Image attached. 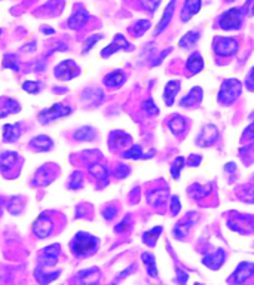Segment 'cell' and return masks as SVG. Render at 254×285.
Wrapping results in <instances>:
<instances>
[{
  "instance_id": "6da1fadb",
  "label": "cell",
  "mask_w": 254,
  "mask_h": 285,
  "mask_svg": "<svg viewBox=\"0 0 254 285\" xmlns=\"http://www.w3.org/2000/svg\"><path fill=\"white\" fill-rule=\"evenodd\" d=\"M100 245L98 238L88 232H78L70 241L68 247L75 257H89L96 254Z\"/></svg>"
},
{
  "instance_id": "7a4b0ae2",
  "label": "cell",
  "mask_w": 254,
  "mask_h": 285,
  "mask_svg": "<svg viewBox=\"0 0 254 285\" xmlns=\"http://www.w3.org/2000/svg\"><path fill=\"white\" fill-rule=\"evenodd\" d=\"M242 88H244V84L238 79H226L219 88L217 100L223 106H230L241 97Z\"/></svg>"
},
{
  "instance_id": "3957f363",
  "label": "cell",
  "mask_w": 254,
  "mask_h": 285,
  "mask_svg": "<svg viewBox=\"0 0 254 285\" xmlns=\"http://www.w3.org/2000/svg\"><path fill=\"white\" fill-rule=\"evenodd\" d=\"M73 113V109L64 102H55L52 104L48 109H43L42 112H39L37 115V120L42 123V125H48L52 123L55 120H60V119L67 118Z\"/></svg>"
},
{
  "instance_id": "277c9868",
  "label": "cell",
  "mask_w": 254,
  "mask_h": 285,
  "mask_svg": "<svg viewBox=\"0 0 254 285\" xmlns=\"http://www.w3.org/2000/svg\"><path fill=\"white\" fill-rule=\"evenodd\" d=\"M54 229H55V221L47 213H42L39 217L33 221V234L37 236L39 239H47V238H49V236L54 234Z\"/></svg>"
},
{
  "instance_id": "5b68a950",
  "label": "cell",
  "mask_w": 254,
  "mask_h": 285,
  "mask_svg": "<svg viewBox=\"0 0 254 285\" xmlns=\"http://www.w3.org/2000/svg\"><path fill=\"white\" fill-rule=\"evenodd\" d=\"M242 19L244 14L241 8H232L224 11L220 18H219V24L223 30H238L242 25Z\"/></svg>"
},
{
  "instance_id": "8992f818",
  "label": "cell",
  "mask_w": 254,
  "mask_h": 285,
  "mask_svg": "<svg viewBox=\"0 0 254 285\" xmlns=\"http://www.w3.org/2000/svg\"><path fill=\"white\" fill-rule=\"evenodd\" d=\"M213 48L219 57H234L239 49V42L235 37H216Z\"/></svg>"
},
{
  "instance_id": "52a82bcc",
  "label": "cell",
  "mask_w": 254,
  "mask_h": 285,
  "mask_svg": "<svg viewBox=\"0 0 254 285\" xmlns=\"http://www.w3.org/2000/svg\"><path fill=\"white\" fill-rule=\"evenodd\" d=\"M79 66L73 61V60H64L60 64L55 66L54 70V76L60 81V82H68L72 79H75L79 74Z\"/></svg>"
},
{
  "instance_id": "ba28073f",
  "label": "cell",
  "mask_w": 254,
  "mask_h": 285,
  "mask_svg": "<svg viewBox=\"0 0 254 285\" xmlns=\"http://www.w3.org/2000/svg\"><path fill=\"white\" fill-rule=\"evenodd\" d=\"M254 276V263L251 262H241L234 273L227 278V282L234 285H244L250 278Z\"/></svg>"
},
{
  "instance_id": "9c48e42d",
  "label": "cell",
  "mask_w": 254,
  "mask_h": 285,
  "mask_svg": "<svg viewBox=\"0 0 254 285\" xmlns=\"http://www.w3.org/2000/svg\"><path fill=\"white\" fill-rule=\"evenodd\" d=\"M217 140H219V128L213 123H208V125H204L199 134L196 135L195 143L199 147H208V146H213Z\"/></svg>"
},
{
  "instance_id": "30bf717a",
  "label": "cell",
  "mask_w": 254,
  "mask_h": 285,
  "mask_svg": "<svg viewBox=\"0 0 254 285\" xmlns=\"http://www.w3.org/2000/svg\"><path fill=\"white\" fill-rule=\"evenodd\" d=\"M58 257H60V245L57 244L48 245L39 254V266L45 269L54 268L58 263Z\"/></svg>"
},
{
  "instance_id": "8fae6325",
  "label": "cell",
  "mask_w": 254,
  "mask_h": 285,
  "mask_svg": "<svg viewBox=\"0 0 254 285\" xmlns=\"http://www.w3.org/2000/svg\"><path fill=\"white\" fill-rule=\"evenodd\" d=\"M198 220H199V214L198 213H189L181 221H178L175 224L174 229H173V235L177 239H183L184 236H188V234L191 232V229L195 226V223Z\"/></svg>"
},
{
  "instance_id": "7c38bea8",
  "label": "cell",
  "mask_w": 254,
  "mask_h": 285,
  "mask_svg": "<svg viewBox=\"0 0 254 285\" xmlns=\"http://www.w3.org/2000/svg\"><path fill=\"white\" fill-rule=\"evenodd\" d=\"M80 100L88 107H97L104 100V92L100 88H88L82 92Z\"/></svg>"
},
{
  "instance_id": "4fadbf2b",
  "label": "cell",
  "mask_w": 254,
  "mask_h": 285,
  "mask_svg": "<svg viewBox=\"0 0 254 285\" xmlns=\"http://www.w3.org/2000/svg\"><path fill=\"white\" fill-rule=\"evenodd\" d=\"M118 50H132V45L128 42L122 34H116L114 40L111 42L110 45L101 50V57H110Z\"/></svg>"
},
{
  "instance_id": "5bb4252c",
  "label": "cell",
  "mask_w": 254,
  "mask_h": 285,
  "mask_svg": "<svg viewBox=\"0 0 254 285\" xmlns=\"http://www.w3.org/2000/svg\"><path fill=\"white\" fill-rule=\"evenodd\" d=\"M224 260H226V252H224V250L217 248L214 252L206 254L205 257L202 258V263H204V266L211 269V270H219L223 266Z\"/></svg>"
},
{
  "instance_id": "9a60e30c",
  "label": "cell",
  "mask_w": 254,
  "mask_h": 285,
  "mask_svg": "<svg viewBox=\"0 0 254 285\" xmlns=\"http://www.w3.org/2000/svg\"><path fill=\"white\" fill-rule=\"evenodd\" d=\"M100 270L97 268H89L80 270L76 275V282L78 285H97L100 281Z\"/></svg>"
},
{
  "instance_id": "2e32d148",
  "label": "cell",
  "mask_w": 254,
  "mask_h": 285,
  "mask_svg": "<svg viewBox=\"0 0 254 285\" xmlns=\"http://www.w3.org/2000/svg\"><path fill=\"white\" fill-rule=\"evenodd\" d=\"M19 110H21V104L15 98H11V97H2L0 98V119L15 115Z\"/></svg>"
},
{
  "instance_id": "e0dca14e",
  "label": "cell",
  "mask_w": 254,
  "mask_h": 285,
  "mask_svg": "<svg viewBox=\"0 0 254 285\" xmlns=\"http://www.w3.org/2000/svg\"><path fill=\"white\" fill-rule=\"evenodd\" d=\"M30 149L39 153L51 151L54 149V140L48 135H36L30 140Z\"/></svg>"
},
{
  "instance_id": "ac0fdd59",
  "label": "cell",
  "mask_w": 254,
  "mask_h": 285,
  "mask_svg": "<svg viewBox=\"0 0 254 285\" xmlns=\"http://www.w3.org/2000/svg\"><path fill=\"white\" fill-rule=\"evenodd\" d=\"M18 161H19V156L16 151H2L0 153V172L3 175H6L12 168L15 167Z\"/></svg>"
},
{
  "instance_id": "d6986e66",
  "label": "cell",
  "mask_w": 254,
  "mask_h": 285,
  "mask_svg": "<svg viewBox=\"0 0 254 285\" xmlns=\"http://www.w3.org/2000/svg\"><path fill=\"white\" fill-rule=\"evenodd\" d=\"M22 135V129L19 123H6L2 128V138L5 143H16Z\"/></svg>"
},
{
  "instance_id": "ffe728a7",
  "label": "cell",
  "mask_w": 254,
  "mask_h": 285,
  "mask_svg": "<svg viewBox=\"0 0 254 285\" xmlns=\"http://www.w3.org/2000/svg\"><path fill=\"white\" fill-rule=\"evenodd\" d=\"M202 97H204L202 88L201 86H193L191 91L180 100V106L186 107V109L193 107V106H196V104H199L202 101Z\"/></svg>"
},
{
  "instance_id": "44dd1931",
  "label": "cell",
  "mask_w": 254,
  "mask_h": 285,
  "mask_svg": "<svg viewBox=\"0 0 254 285\" xmlns=\"http://www.w3.org/2000/svg\"><path fill=\"white\" fill-rule=\"evenodd\" d=\"M125 79L127 77H125V73L122 70H113L103 77V84L110 89H118L125 84Z\"/></svg>"
},
{
  "instance_id": "7402d4cb",
  "label": "cell",
  "mask_w": 254,
  "mask_h": 285,
  "mask_svg": "<svg viewBox=\"0 0 254 285\" xmlns=\"http://www.w3.org/2000/svg\"><path fill=\"white\" fill-rule=\"evenodd\" d=\"M174 8H175V0H171L170 3H168V6L165 8V11H164V15L160 18V21L158 22V25H156V29H155V32H153V36L156 37L159 34L162 33L170 24H171V19H173V15H174Z\"/></svg>"
},
{
  "instance_id": "603a6c76",
  "label": "cell",
  "mask_w": 254,
  "mask_h": 285,
  "mask_svg": "<svg viewBox=\"0 0 254 285\" xmlns=\"http://www.w3.org/2000/svg\"><path fill=\"white\" fill-rule=\"evenodd\" d=\"M202 0H186L181 9V21L188 22L193 15H196L201 11Z\"/></svg>"
},
{
  "instance_id": "cb8c5ba5",
  "label": "cell",
  "mask_w": 254,
  "mask_h": 285,
  "mask_svg": "<svg viewBox=\"0 0 254 285\" xmlns=\"http://www.w3.org/2000/svg\"><path fill=\"white\" fill-rule=\"evenodd\" d=\"M58 276H60V272H57V270L55 272H47V269L40 268V266L34 269V278H36L39 285H49L55 279H58Z\"/></svg>"
},
{
  "instance_id": "d4e9b609",
  "label": "cell",
  "mask_w": 254,
  "mask_h": 285,
  "mask_svg": "<svg viewBox=\"0 0 254 285\" xmlns=\"http://www.w3.org/2000/svg\"><path fill=\"white\" fill-rule=\"evenodd\" d=\"M146 199L152 206H162L164 202H167L168 199V192L167 189H152L147 192Z\"/></svg>"
},
{
  "instance_id": "484cf974",
  "label": "cell",
  "mask_w": 254,
  "mask_h": 285,
  "mask_svg": "<svg viewBox=\"0 0 254 285\" xmlns=\"http://www.w3.org/2000/svg\"><path fill=\"white\" fill-rule=\"evenodd\" d=\"M131 143V137L124 131H113L109 135V146L110 149H122Z\"/></svg>"
},
{
  "instance_id": "4316f807",
  "label": "cell",
  "mask_w": 254,
  "mask_h": 285,
  "mask_svg": "<svg viewBox=\"0 0 254 285\" xmlns=\"http://www.w3.org/2000/svg\"><path fill=\"white\" fill-rule=\"evenodd\" d=\"M180 91V82L178 81H170L164 88V101L168 107H171L174 104L175 95Z\"/></svg>"
},
{
  "instance_id": "83f0119b",
  "label": "cell",
  "mask_w": 254,
  "mask_h": 285,
  "mask_svg": "<svg viewBox=\"0 0 254 285\" xmlns=\"http://www.w3.org/2000/svg\"><path fill=\"white\" fill-rule=\"evenodd\" d=\"M96 129L91 128V126H82V128H78L73 133V140L79 141V143H91V141L96 140Z\"/></svg>"
},
{
  "instance_id": "f1b7e54d",
  "label": "cell",
  "mask_w": 254,
  "mask_h": 285,
  "mask_svg": "<svg viewBox=\"0 0 254 285\" xmlns=\"http://www.w3.org/2000/svg\"><path fill=\"white\" fill-rule=\"evenodd\" d=\"M168 129L173 133L174 135H181L186 133V129H188V122H186V118H183V116H174V118H171L168 120Z\"/></svg>"
},
{
  "instance_id": "f546056e",
  "label": "cell",
  "mask_w": 254,
  "mask_h": 285,
  "mask_svg": "<svg viewBox=\"0 0 254 285\" xmlns=\"http://www.w3.org/2000/svg\"><path fill=\"white\" fill-rule=\"evenodd\" d=\"M211 187H213L211 183H208V185L195 183V185L189 189V193H191L192 199H195V201H202V199H205L206 196L210 195V192H211Z\"/></svg>"
},
{
  "instance_id": "4dcf8cb0",
  "label": "cell",
  "mask_w": 254,
  "mask_h": 285,
  "mask_svg": "<svg viewBox=\"0 0 254 285\" xmlns=\"http://www.w3.org/2000/svg\"><path fill=\"white\" fill-rule=\"evenodd\" d=\"M186 68L191 71L192 74H198L199 71H202L204 68V60L201 57V54L198 52H193L189 55L188 61H186Z\"/></svg>"
},
{
  "instance_id": "1f68e13d",
  "label": "cell",
  "mask_w": 254,
  "mask_h": 285,
  "mask_svg": "<svg viewBox=\"0 0 254 285\" xmlns=\"http://www.w3.org/2000/svg\"><path fill=\"white\" fill-rule=\"evenodd\" d=\"M199 37H201V33H199L198 30L188 32V33L184 34V36L178 40V46H180L181 49H192V48L198 43Z\"/></svg>"
},
{
  "instance_id": "d6a6232c",
  "label": "cell",
  "mask_w": 254,
  "mask_h": 285,
  "mask_svg": "<svg viewBox=\"0 0 254 285\" xmlns=\"http://www.w3.org/2000/svg\"><path fill=\"white\" fill-rule=\"evenodd\" d=\"M88 171H89V174L96 178V182H103V183H106L107 182V178H109V171H107V168L104 167V165H101V164H91L89 168H88Z\"/></svg>"
},
{
  "instance_id": "836d02e7",
  "label": "cell",
  "mask_w": 254,
  "mask_h": 285,
  "mask_svg": "<svg viewBox=\"0 0 254 285\" xmlns=\"http://www.w3.org/2000/svg\"><path fill=\"white\" fill-rule=\"evenodd\" d=\"M122 158L129 159V161H138V159H147L150 156L144 154L143 147L140 144H132V146H129V149L122 153Z\"/></svg>"
},
{
  "instance_id": "e575fe53",
  "label": "cell",
  "mask_w": 254,
  "mask_h": 285,
  "mask_svg": "<svg viewBox=\"0 0 254 285\" xmlns=\"http://www.w3.org/2000/svg\"><path fill=\"white\" fill-rule=\"evenodd\" d=\"M164 227L162 226H155L153 229H149L147 232L143 234V242L147 245V247H155L156 242H158L159 236L162 234Z\"/></svg>"
},
{
  "instance_id": "d590c367",
  "label": "cell",
  "mask_w": 254,
  "mask_h": 285,
  "mask_svg": "<svg viewBox=\"0 0 254 285\" xmlns=\"http://www.w3.org/2000/svg\"><path fill=\"white\" fill-rule=\"evenodd\" d=\"M142 260H143L147 273H149L152 278H156V276H158V268H156L155 255H153L152 252H143V254H142Z\"/></svg>"
},
{
  "instance_id": "8d00e7d4",
  "label": "cell",
  "mask_w": 254,
  "mask_h": 285,
  "mask_svg": "<svg viewBox=\"0 0 254 285\" xmlns=\"http://www.w3.org/2000/svg\"><path fill=\"white\" fill-rule=\"evenodd\" d=\"M86 19H88V14L86 12H83V11H79V12H76V14H73L72 17L68 18V27H72V29H80L82 25H85V22H86Z\"/></svg>"
},
{
  "instance_id": "74e56055",
  "label": "cell",
  "mask_w": 254,
  "mask_h": 285,
  "mask_svg": "<svg viewBox=\"0 0 254 285\" xmlns=\"http://www.w3.org/2000/svg\"><path fill=\"white\" fill-rule=\"evenodd\" d=\"M22 91H26L27 94H32V95H37L43 91V84L39 82V81H26L21 84Z\"/></svg>"
},
{
  "instance_id": "f35d334b",
  "label": "cell",
  "mask_w": 254,
  "mask_h": 285,
  "mask_svg": "<svg viewBox=\"0 0 254 285\" xmlns=\"http://www.w3.org/2000/svg\"><path fill=\"white\" fill-rule=\"evenodd\" d=\"M142 112H143L146 116L153 118V116H158L160 110H159V107L153 102L152 98H147V100H144L142 102Z\"/></svg>"
},
{
  "instance_id": "ab89813d",
  "label": "cell",
  "mask_w": 254,
  "mask_h": 285,
  "mask_svg": "<svg viewBox=\"0 0 254 285\" xmlns=\"http://www.w3.org/2000/svg\"><path fill=\"white\" fill-rule=\"evenodd\" d=\"M22 208H24V201L19 196H14V198H11L9 202H8V211L12 216H19L21 211H22Z\"/></svg>"
},
{
  "instance_id": "60d3db41",
  "label": "cell",
  "mask_w": 254,
  "mask_h": 285,
  "mask_svg": "<svg viewBox=\"0 0 254 285\" xmlns=\"http://www.w3.org/2000/svg\"><path fill=\"white\" fill-rule=\"evenodd\" d=\"M184 164H186V161H184L183 156H177V158L174 159V162L171 164V167H170V172H171V175H173L174 180H178V178H180V172L183 171Z\"/></svg>"
},
{
  "instance_id": "b9f144b4",
  "label": "cell",
  "mask_w": 254,
  "mask_h": 285,
  "mask_svg": "<svg viewBox=\"0 0 254 285\" xmlns=\"http://www.w3.org/2000/svg\"><path fill=\"white\" fill-rule=\"evenodd\" d=\"M82 186H83V174H82L80 171H75V172L70 175L68 189H70V190H79Z\"/></svg>"
},
{
  "instance_id": "7bdbcfd3",
  "label": "cell",
  "mask_w": 254,
  "mask_h": 285,
  "mask_svg": "<svg viewBox=\"0 0 254 285\" xmlns=\"http://www.w3.org/2000/svg\"><path fill=\"white\" fill-rule=\"evenodd\" d=\"M149 27H150V22H149V21H146V19L137 21L135 25H134V29H132L134 37H142V36L149 30Z\"/></svg>"
},
{
  "instance_id": "ee69618b",
  "label": "cell",
  "mask_w": 254,
  "mask_h": 285,
  "mask_svg": "<svg viewBox=\"0 0 254 285\" xmlns=\"http://www.w3.org/2000/svg\"><path fill=\"white\" fill-rule=\"evenodd\" d=\"M3 67L11 68L12 71H19V63L14 55H5L3 58Z\"/></svg>"
},
{
  "instance_id": "f6af8a7d",
  "label": "cell",
  "mask_w": 254,
  "mask_h": 285,
  "mask_svg": "<svg viewBox=\"0 0 254 285\" xmlns=\"http://www.w3.org/2000/svg\"><path fill=\"white\" fill-rule=\"evenodd\" d=\"M170 211H171V216H178L180 211H181V203H180V198L177 195H173L170 198Z\"/></svg>"
},
{
  "instance_id": "bcb514c9",
  "label": "cell",
  "mask_w": 254,
  "mask_h": 285,
  "mask_svg": "<svg viewBox=\"0 0 254 285\" xmlns=\"http://www.w3.org/2000/svg\"><path fill=\"white\" fill-rule=\"evenodd\" d=\"M103 39V36L101 34H94V36H89L88 39H86V42H85V48L82 50V54H86V52H89V50L94 48V45H96L98 40H101Z\"/></svg>"
},
{
  "instance_id": "7dc6e473",
  "label": "cell",
  "mask_w": 254,
  "mask_h": 285,
  "mask_svg": "<svg viewBox=\"0 0 254 285\" xmlns=\"http://www.w3.org/2000/svg\"><path fill=\"white\" fill-rule=\"evenodd\" d=\"M129 172H131L129 167H128V165H124V164L116 165V169H114V175H116V178H127L128 175H129Z\"/></svg>"
},
{
  "instance_id": "c3c4849f",
  "label": "cell",
  "mask_w": 254,
  "mask_h": 285,
  "mask_svg": "<svg viewBox=\"0 0 254 285\" xmlns=\"http://www.w3.org/2000/svg\"><path fill=\"white\" fill-rule=\"evenodd\" d=\"M116 214H118V206H114V205H107L101 211V216H103L104 220H111V218L116 217Z\"/></svg>"
},
{
  "instance_id": "681fc988",
  "label": "cell",
  "mask_w": 254,
  "mask_h": 285,
  "mask_svg": "<svg viewBox=\"0 0 254 285\" xmlns=\"http://www.w3.org/2000/svg\"><path fill=\"white\" fill-rule=\"evenodd\" d=\"M129 226H131V218H129V216H127L121 223H118L114 226V232L116 234H122V232H125V230L129 229Z\"/></svg>"
},
{
  "instance_id": "f907efd6",
  "label": "cell",
  "mask_w": 254,
  "mask_h": 285,
  "mask_svg": "<svg viewBox=\"0 0 254 285\" xmlns=\"http://www.w3.org/2000/svg\"><path fill=\"white\" fill-rule=\"evenodd\" d=\"M177 275H175V281H177V284L178 285H186L188 282V279H189V275L183 270V269L177 268Z\"/></svg>"
},
{
  "instance_id": "816d5d0a",
  "label": "cell",
  "mask_w": 254,
  "mask_h": 285,
  "mask_svg": "<svg viewBox=\"0 0 254 285\" xmlns=\"http://www.w3.org/2000/svg\"><path fill=\"white\" fill-rule=\"evenodd\" d=\"M142 5H143L147 11L155 12L159 8V5H160V0H142Z\"/></svg>"
},
{
  "instance_id": "f5cc1de1",
  "label": "cell",
  "mask_w": 254,
  "mask_h": 285,
  "mask_svg": "<svg viewBox=\"0 0 254 285\" xmlns=\"http://www.w3.org/2000/svg\"><path fill=\"white\" fill-rule=\"evenodd\" d=\"M244 86H245L250 92H254V67L251 68L250 73L247 74L245 82H244Z\"/></svg>"
},
{
  "instance_id": "db71d44e",
  "label": "cell",
  "mask_w": 254,
  "mask_h": 285,
  "mask_svg": "<svg viewBox=\"0 0 254 285\" xmlns=\"http://www.w3.org/2000/svg\"><path fill=\"white\" fill-rule=\"evenodd\" d=\"M201 162H202V156H201V154H191V156H189V161H188V165L196 168L201 165Z\"/></svg>"
},
{
  "instance_id": "11a10c76",
  "label": "cell",
  "mask_w": 254,
  "mask_h": 285,
  "mask_svg": "<svg viewBox=\"0 0 254 285\" xmlns=\"http://www.w3.org/2000/svg\"><path fill=\"white\" fill-rule=\"evenodd\" d=\"M254 138V122L251 125H248L244 133H242V140H253Z\"/></svg>"
},
{
  "instance_id": "9f6ffc18",
  "label": "cell",
  "mask_w": 254,
  "mask_h": 285,
  "mask_svg": "<svg viewBox=\"0 0 254 285\" xmlns=\"http://www.w3.org/2000/svg\"><path fill=\"white\" fill-rule=\"evenodd\" d=\"M170 52H171V48H168V49L162 50V54L159 55L158 60H156V61H153V66H158V64H160V63L164 61V58H165V57H167V55H168Z\"/></svg>"
},
{
  "instance_id": "6f0895ef",
  "label": "cell",
  "mask_w": 254,
  "mask_h": 285,
  "mask_svg": "<svg viewBox=\"0 0 254 285\" xmlns=\"http://www.w3.org/2000/svg\"><path fill=\"white\" fill-rule=\"evenodd\" d=\"M235 167H237V165H235L234 162H230V164H226V168H224V169H226V171H235Z\"/></svg>"
},
{
  "instance_id": "680465c9",
  "label": "cell",
  "mask_w": 254,
  "mask_h": 285,
  "mask_svg": "<svg viewBox=\"0 0 254 285\" xmlns=\"http://www.w3.org/2000/svg\"><path fill=\"white\" fill-rule=\"evenodd\" d=\"M250 15H253L254 17V3H253V6L250 8Z\"/></svg>"
},
{
  "instance_id": "91938a15",
  "label": "cell",
  "mask_w": 254,
  "mask_h": 285,
  "mask_svg": "<svg viewBox=\"0 0 254 285\" xmlns=\"http://www.w3.org/2000/svg\"><path fill=\"white\" fill-rule=\"evenodd\" d=\"M250 202H251V203H254V198H251V199H250Z\"/></svg>"
},
{
  "instance_id": "94428289",
  "label": "cell",
  "mask_w": 254,
  "mask_h": 285,
  "mask_svg": "<svg viewBox=\"0 0 254 285\" xmlns=\"http://www.w3.org/2000/svg\"><path fill=\"white\" fill-rule=\"evenodd\" d=\"M226 2H234V0H226Z\"/></svg>"
},
{
  "instance_id": "6125c7cd",
  "label": "cell",
  "mask_w": 254,
  "mask_h": 285,
  "mask_svg": "<svg viewBox=\"0 0 254 285\" xmlns=\"http://www.w3.org/2000/svg\"><path fill=\"white\" fill-rule=\"evenodd\" d=\"M195 285H201V284H195Z\"/></svg>"
}]
</instances>
